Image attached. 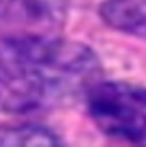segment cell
<instances>
[{"instance_id": "1", "label": "cell", "mask_w": 146, "mask_h": 147, "mask_svg": "<svg viewBox=\"0 0 146 147\" xmlns=\"http://www.w3.org/2000/svg\"><path fill=\"white\" fill-rule=\"evenodd\" d=\"M101 64L86 45L25 33L0 42V100L13 110L65 103L99 82Z\"/></svg>"}, {"instance_id": "2", "label": "cell", "mask_w": 146, "mask_h": 147, "mask_svg": "<svg viewBox=\"0 0 146 147\" xmlns=\"http://www.w3.org/2000/svg\"><path fill=\"white\" fill-rule=\"evenodd\" d=\"M90 116L107 136L146 144V88L124 82H97L86 94Z\"/></svg>"}, {"instance_id": "3", "label": "cell", "mask_w": 146, "mask_h": 147, "mask_svg": "<svg viewBox=\"0 0 146 147\" xmlns=\"http://www.w3.org/2000/svg\"><path fill=\"white\" fill-rule=\"evenodd\" d=\"M101 17L112 28L146 41V0H105Z\"/></svg>"}, {"instance_id": "4", "label": "cell", "mask_w": 146, "mask_h": 147, "mask_svg": "<svg viewBox=\"0 0 146 147\" xmlns=\"http://www.w3.org/2000/svg\"><path fill=\"white\" fill-rule=\"evenodd\" d=\"M58 142L50 131L41 127H0V146H55Z\"/></svg>"}, {"instance_id": "5", "label": "cell", "mask_w": 146, "mask_h": 147, "mask_svg": "<svg viewBox=\"0 0 146 147\" xmlns=\"http://www.w3.org/2000/svg\"><path fill=\"white\" fill-rule=\"evenodd\" d=\"M2 6L10 14L24 16V20L43 24L52 20L54 11L49 0H2Z\"/></svg>"}]
</instances>
